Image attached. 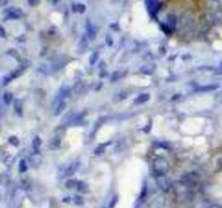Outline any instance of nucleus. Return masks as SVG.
Returning <instances> with one entry per match:
<instances>
[{
  "instance_id": "13",
  "label": "nucleus",
  "mask_w": 222,
  "mask_h": 208,
  "mask_svg": "<svg viewBox=\"0 0 222 208\" xmlns=\"http://www.w3.org/2000/svg\"><path fill=\"white\" fill-rule=\"evenodd\" d=\"M2 99H3V102L6 104H10L11 102H12V100H13L12 93H11V92H6L3 95V98H2Z\"/></svg>"
},
{
  "instance_id": "11",
  "label": "nucleus",
  "mask_w": 222,
  "mask_h": 208,
  "mask_svg": "<svg viewBox=\"0 0 222 208\" xmlns=\"http://www.w3.org/2000/svg\"><path fill=\"white\" fill-rule=\"evenodd\" d=\"M65 106H66L65 102L63 101V100H60V101H59V103H58V105H56V107L54 108V112H55L54 114H55V115H59L60 113H62V112L64 111Z\"/></svg>"
},
{
  "instance_id": "8",
  "label": "nucleus",
  "mask_w": 222,
  "mask_h": 208,
  "mask_svg": "<svg viewBox=\"0 0 222 208\" xmlns=\"http://www.w3.org/2000/svg\"><path fill=\"white\" fill-rule=\"evenodd\" d=\"M32 146L34 152H38L39 151V148L41 146V139L39 135H35L34 137V139H33L32 141Z\"/></svg>"
},
{
  "instance_id": "16",
  "label": "nucleus",
  "mask_w": 222,
  "mask_h": 208,
  "mask_svg": "<svg viewBox=\"0 0 222 208\" xmlns=\"http://www.w3.org/2000/svg\"><path fill=\"white\" fill-rule=\"evenodd\" d=\"M77 181L76 180H69L66 182V188L67 189H76Z\"/></svg>"
},
{
  "instance_id": "14",
  "label": "nucleus",
  "mask_w": 222,
  "mask_h": 208,
  "mask_svg": "<svg viewBox=\"0 0 222 208\" xmlns=\"http://www.w3.org/2000/svg\"><path fill=\"white\" fill-rule=\"evenodd\" d=\"M8 142L11 144V145H13V146H17V145H19V144H20L19 139H17L16 137H14V135H12V137L9 138Z\"/></svg>"
},
{
  "instance_id": "6",
  "label": "nucleus",
  "mask_w": 222,
  "mask_h": 208,
  "mask_svg": "<svg viewBox=\"0 0 222 208\" xmlns=\"http://www.w3.org/2000/svg\"><path fill=\"white\" fill-rule=\"evenodd\" d=\"M149 100V93H142V95H138L135 99V104H144Z\"/></svg>"
},
{
  "instance_id": "4",
  "label": "nucleus",
  "mask_w": 222,
  "mask_h": 208,
  "mask_svg": "<svg viewBox=\"0 0 222 208\" xmlns=\"http://www.w3.org/2000/svg\"><path fill=\"white\" fill-rule=\"evenodd\" d=\"M156 183H157L158 188L162 190V192L167 193L171 190L172 188V182L169 178H167L166 176H162V177H156Z\"/></svg>"
},
{
  "instance_id": "10",
  "label": "nucleus",
  "mask_w": 222,
  "mask_h": 208,
  "mask_svg": "<svg viewBox=\"0 0 222 208\" xmlns=\"http://www.w3.org/2000/svg\"><path fill=\"white\" fill-rule=\"evenodd\" d=\"M17 169H19V171L21 172V174H24V172L27 171L28 166H27V163H26L25 159H21V161H20L19 165H17Z\"/></svg>"
},
{
  "instance_id": "9",
  "label": "nucleus",
  "mask_w": 222,
  "mask_h": 208,
  "mask_svg": "<svg viewBox=\"0 0 222 208\" xmlns=\"http://www.w3.org/2000/svg\"><path fill=\"white\" fill-rule=\"evenodd\" d=\"M154 69H155V66L152 64H146L141 67V72L143 74H145V75H151V74H153Z\"/></svg>"
},
{
  "instance_id": "2",
  "label": "nucleus",
  "mask_w": 222,
  "mask_h": 208,
  "mask_svg": "<svg viewBox=\"0 0 222 208\" xmlns=\"http://www.w3.org/2000/svg\"><path fill=\"white\" fill-rule=\"evenodd\" d=\"M175 197L179 202H190L194 197V191L191 188L184 187L179 183V188H175Z\"/></svg>"
},
{
  "instance_id": "15",
  "label": "nucleus",
  "mask_w": 222,
  "mask_h": 208,
  "mask_svg": "<svg viewBox=\"0 0 222 208\" xmlns=\"http://www.w3.org/2000/svg\"><path fill=\"white\" fill-rule=\"evenodd\" d=\"M14 109H15V112H16V113H19V114H22V112H23V109H22V104H21V101H20V100L15 101Z\"/></svg>"
},
{
  "instance_id": "1",
  "label": "nucleus",
  "mask_w": 222,
  "mask_h": 208,
  "mask_svg": "<svg viewBox=\"0 0 222 208\" xmlns=\"http://www.w3.org/2000/svg\"><path fill=\"white\" fill-rule=\"evenodd\" d=\"M170 169L169 162L164 157H157L152 163V171L154 172L155 177L166 176Z\"/></svg>"
},
{
  "instance_id": "17",
  "label": "nucleus",
  "mask_w": 222,
  "mask_h": 208,
  "mask_svg": "<svg viewBox=\"0 0 222 208\" xmlns=\"http://www.w3.org/2000/svg\"><path fill=\"white\" fill-rule=\"evenodd\" d=\"M75 204H77V205H82L83 204V201H82V198L80 197V196H75Z\"/></svg>"
},
{
  "instance_id": "3",
  "label": "nucleus",
  "mask_w": 222,
  "mask_h": 208,
  "mask_svg": "<svg viewBox=\"0 0 222 208\" xmlns=\"http://www.w3.org/2000/svg\"><path fill=\"white\" fill-rule=\"evenodd\" d=\"M197 181H198V176L195 172H189V174H185L180 178L179 183L184 185V187L193 189V187L197 184Z\"/></svg>"
},
{
  "instance_id": "12",
  "label": "nucleus",
  "mask_w": 222,
  "mask_h": 208,
  "mask_svg": "<svg viewBox=\"0 0 222 208\" xmlns=\"http://www.w3.org/2000/svg\"><path fill=\"white\" fill-rule=\"evenodd\" d=\"M76 190L79 192H87L88 187L83 181H77V185H76Z\"/></svg>"
},
{
  "instance_id": "5",
  "label": "nucleus",
  "mask_w": 222,
  "mask_h": 208,
  "mask_svg": "<svg viewBox=\"0 0 222 208\" xmlns=\"http://www.w3.org/2000/svg\"><path fill=\"white\" fill-rule=\"evenodd\" d=\"M77 167H78V163H76V162L67 165V167L65 168L64 171H63V177H69V176H72V175H74V172L76 171Z\"/></svg>"
},
{
  "instance_id": "7",
  "label": "nucleus",
  "mask_w": 222,
  "mask_h": 208,
  "mask_svg": "<svg viewBox=\"0 0 222 208\" xmlns=\"http://www.w3.org/2000/svg\"><path fill=\"white\" fill-rule=\"evenodd\" d=\"M41 161H42V158H41V155L39 154L38 152H35L34 154H33L32 156H30V163H32L33 166H35V165H40Z\"/></svg>"
}]
</instances>
